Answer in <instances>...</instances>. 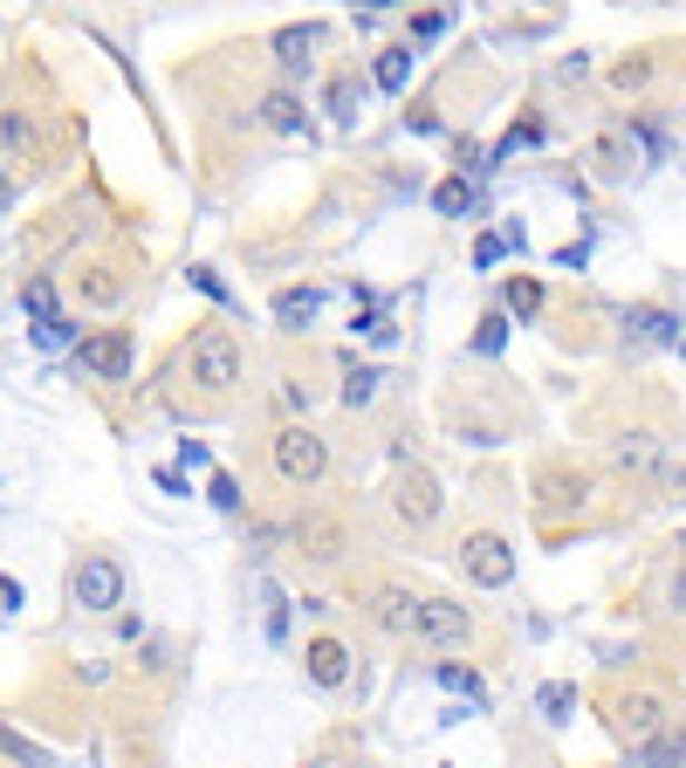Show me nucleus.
I'll use <instances>...</instances> for the list:
<instances>
[{"label":"nucleus","instance_id":"nucleus-1","mask_svg":"<svg viewBox=\"0 0 686 768\" xmlns=\"http://www.w3.org/2000/svg\"><path fill=\"white\" fill-rule=\"evenodd\" d=\"M322 467H330V447H322L309 426H281V432H275V473L289 480V488L322 480Z\"/></svg>","mask_w":686,"mask_h":768},{"label":"nucleus","instance_id":"nucleus-2","mask_svg":"<svg viewBox=\"0 0 686 768\" xmlns=\"http://www.w3.org/2000/svg\"><path fill=\"white\" fill-rule=\"evenodd\" d=\"M192 378L207 391H233L240 385V343L227 330H192Z\"/></svg>","mask_w":686,"mask_h":768},{"label":"nucleus","instance_id":"nucleus-3","mask_svg":"<svg viewBox=\"0 0 686 768\" xmlns=\"http://www.w3.org/2000/svg\"><path fill=\"white\" fill-rule=\"evenodd\" d=\"M69 590H76L83 611H117V604H125V570H117L110 556H90V562H76Z\"/></svg>","mask_w":686,"mask_h":768},{"label":"nucleus","instance_id":"nucleus-4","mask_svg":"<svg viewBox=\"0 0 686 768\" xmlns=\"http://www.w3.org/2000/svg\"><path fill=\"white\" fill-rule=\"evenodd\" d=\"M460 562H467V577H474V584H488V590H501V584L515 577V556H508V542H501L495 529L467 536V542H460Z\"/></svg>","mask_w":686,"mask_h":768},{"label":"nucleus","instance_id":"nucleus-5","mask_svg":"<svg viewBox=\"0 0 686 768\" xmlns=\"http://www.w3.org/2000/svg\"><path fill=\"white\" fill-rule=\"evenodd\" d=\"M467 631H474L467 604H447V597H419V625H412V638H426V645H467Z\"/></svg>","mask_w":686,"mask_h":768},{"label":"nucleus","instance_id":"nucleus-6","mask_svg":"<svg viewBox=\"0 0 686 768\" xmlns=\"http://www.w3.org/2000/svg\"><path fill=\"white\" fill-rule=\"evenodd\" d=\"M391 508L406 515L412 529H426V521L439 515V488H433V473H426V467H406V473L391 480Z\"/></svg>","mask_w":686,"mask_h":768},{"label":"nucleus","instance_id":"nucleus-7","mask_svg":"<svg viewBox=\"0 0 686 768\" xmlns=\"http://www.w3.org/2000/svg\"><path fill=\"white\" fill-rule=\"evenodd\" d=\"M76 363H83L90 378H125V371H131V337H125V330H97V337H83Z\"/></svg>","mask_w":686,"mask_h":768},{"label":"nucleus","instance_id":"nucleus-8","mask_svg":"<svg viewBox=\"0 0 686 768\" xmlns=\"http://www.w3.org/2000/svg\"><path fill=\"white\" fill-rule=\"evenodd\" d=\"M612 727H618L625 741H653V727H659V694H653V686L618 694V700H612Z\"/></svg>","mask_w":686,"mask_h":768},{"label":"nucleus","instance_id":"nucleus-9","mask_svg":"<svg viewBox=\"0 0 686 768\" xmlns=\"http://www.w3.org/2000/svg\"><path fill=\"white\" fill-rule=\"evenodd\" d=\"M371 625L378 631H391V638H412V625H419V597L412 590H371Z\"/></svg>","mask_w":686,"mask_h":768},{"label":"nucleus","instance_id":"nucleus-10","mask_svg":"<svg viewBox=\"0 0 686 768\" xmlns=\"http://www.w3.org/2000/svg\"><path fill=\"white\" fill-rule=\"evenodd\" d=\"M302 659H309V679H316V686H344V679H350V652H344L337 638H316Z\"/></svg>","mask_w":686,"mask_h":768},{"label":"nucleus","instance_id":"nucleus-11","mask_svg":"<svg viewBox=\"0 0 686 768\" xmlns=\"http://www.w3.org/2000/svg\"><path fill=\"white\" fill-rule=\"evenodd\" d=\"M584 495H590L584 473H577V480H570V473H549V480H543V515H570V508H584Z\"/></svg>","mask_w":686,"mask_h":768},{"label":"nucleus","instance_id":"nucleus-12","mask_svg":"<svg viewBox=\"0 0 686 768\" xmlns=\"http://www.w3.org/2000/svg\"><path fill=\"white\" fill-rule=\"evenodd\" d=\"M316 309H322L316 289H281V296H275V322H281V330H302V322H316Z\"/></svg>","mask_w":686,"mask_h":768},{"label":"nucleus","instance_id":"nucleus-13","mask_svg":"<svg viewBox=\"0 0 686 768\" xmlns=\"http://www.w3.org/2000/svg\"><path fill=\"white\" fill-rule=\"evenodd\" d=\"M316 42H322L316 28H281V34H275V62H281V69H302Z\"/></svg>","mask_w":686,"mask_h":768},{"label":"nucleus","instance_id":"nucleus-14","mask_svg":"<svg viewBox=\"0 0 686 768\" xmlns=\"http://www.w3.org/2000/svg\"><path fill=\"white\" fill-rule=\"evenodd\" d=\"M625 330H638V343H673V316L666 309H632Z\"/></svg>","mask_w":686,"mask_h":768},{"label":"nucleus","instance_id":"nucleus-15","mask_svg":"<svg viewBox=\"0 0 686 768\" xmlns=\"http://www.w3.org/2000/svg\"><path fill=\"white\" fill-rule=\"evenodd\" d=\"M371 398H378V371H371V363H350V371H344V406L357 412V406H371Z\"/></svg>","mask_w":686,"mask_h":768},{"label":"nucleus","instance_id":"nucleus-16","mask_svg":"<svg viewBox=\"0 0 686 768\" xmlns=\"http://www.w3.org/2000/svg\"><path fill=\"white\" fill-rule=\"evenodd\" d=\"M412 83V49H385L378 56V90H406Z\"/></svg>","mask_w":686,"mask_h":768},{"label":"nucleus","instance_id":"nucleus-17","mask_svg":"<svg viewBox=\"0 0 686 768\" xmlns=\"http://www.w3.org/2000/svg\"><path fill=\"white\" fill-rule=\"evenodd\" d=\"M261 117H268V124H275V131H302V103H296L289 90H275V97L261 103Z\"/></svg>","mask_w":686,"mask_h":768},{"label":"nucleus","instance_id":"nucleus-18","mask_svg":"<svg viewBox=\"0 0 686 768\" xmlns=\"http://www.w3.org/2000/svg\"><path fill=\"white\" fill-rule=\"evenodd\" d=\"M0 755H14L21 768H49V755H42V748H34L28 735H14V727H0Z\"/></svg>","mask_w":686,"mask_h":768},{"label":"nucleus","instance_id":"nucleus-19","mask_svg":"<svg viewBox=\"0 0 686 768\" xmlns=\"http://www.w3.org/2000/svg\"><path fill=\"white\" fill-rule=\"evenodd\" d=\"M433 207H439V213H447V220H460V213L474 207V192H467V179H447V186H439V192H433Z\"/></svg>","mask_w":686,"mask_h":768},{"label":"nucleus","instance_id":"nucleus-20","mask_svg":"<svg viewBox=\"0 0 686 768\" xmlns=\"http://www.w3.org/2000/svg\"><path fill=\"white\" fill-rule=\"evenodd\" d=\"M653 460H659V439L653 432H632L625 447H618V467H653Z\"/></svg>","mask_w":686,"mask_h":768},{"label":"nucleus","instance_id":"nucleus-21","mask_svg":"<svg viewBox=\"0 0 686 768\" xmlns=\"http://www.w3.org/2000/svg\"><path fill=\"white\" fill-rule=\"evenodd\" d=\"M439 686H447V694H467L474 707H488V694H480V679H474V672H460V666H439Z\"/></svg>","mask_w":686,"mask_h":768},{"label":"nucleus","instance_id":"nucleus-22","mask_svg":"<svg viewBox=\"0 0 686 768\" xmlns=\"http://www.w3.org/2000/svg\"><path fill=\"white\" fill-rule=\"evenodd\" d=\"M302 542L309 556H337V521H302Z\"/></svg>","mask_w":686,"mask_h":768},{"label":"nucleus","instance_id":"nucleus-23","mask_svg":"<svg viewBox=\"0 0 686 768\" xmlns=\"http://www.w3.org/2000/svg\"><path fill=\"white\" fill-rule=\"evenodd\" d=\"M679 761H686L679 741H645V755H638V768H679Z\"/></svg>","mask_w":686,"mask_h":768},{"label":"nucleus","instance_id":"nucleus-24","mask_svg":"<svg viewBox=\"0 0 686 768\" xmlns=\"http://www.w3.org/2000/svg\"><path fill=\"white\" fill-rule=\"evenodd\" d=\"M21 302H28L34 322H56V289H49V281H28V296H21Z\"/></svg>","mask_w":686,"mask_h":768},{"label":"nucleus","instance_id":"nucleus-25","mask_svg":"<svg viewBox=\"0 0 686 768\" xmlns=\"http://www.w3.org/2000/svg\"><path fill=\"white\" fill-rule=\"evenodd\" d=\"M508 309H515V316H536V309H543V289H536V281H508Z\"/></svg>","mask_w":686,"mask_h":768},{"label":"nucleus","instance_id":"nucleus-26","mask_svg":"<svg viewBox=\"0 0 686 768\" xmlns=\"http://www.w3.org/2000/svg\"><path fill=\"white\" fill-rule=\"evenodd\" d=\"M501 343H508V322H501V316H488V322L474 330V350H480V357H495Z\"/></svg>","mask_w":686,"mask_h":768},{"label":"nucleus","instance_id":"nucleus-27","mask_svg":"<svg viewBox=\"0 0 686 768\" xmlns=\"http://www.w3.org/2000/svg\"><path fill=\"white\" fill-rule=\"evenodd\" d=\"M536 700H543V714H549V720H570V707H577V694H570V686H543Z\"/></svg>","mask_w":686,"mask_h":768},{"label":"nucleus","instance_id":"nucleus-28","mask_svg":"<svg viewBox=\"0 0 686 768\" xmlns=\"http://www.w3.org/2000/svg\"><path fill=\"white\" fill-rule=\"evenodd\" d=\"M330 103H337V117L350 124V117H357V103H365V83H337V90H330Z\"/></svg>","mask_w":686,"mask_h":768},{"label":"nucleus","instance_id":"nucleus-29","mask_svg":"<svg viewBox=\"0 0 686 768\" xmlns=\"http://www.w3.org/2000/svg\"><path fill=\"white\" fill-rule=\"evenodd\" d=\"M536 138H543V124H515V131L501 138V151H495V158H515L521 144H536Z\"/></svg>","mask_w":686,"mask_h":768},{"label":"nucleus","instance_id":"nucleus-30","mask_svg":"<svg viewBox=\"0 0 686 768\" xmlns=\"http://www.w3.org/2000/svg\"><path fill=\"white\" fill-rule=\"evenodd\" d=\"M69 337H76V330H69V322H62V316H56V322H42V330H34V343H42V350H62Z\"/></svg>","mask_w":686,"mask_h":768},{"label":"nucleus","instance_id":"nucleus-31","mask_svg":"<svg viewBox=\"0 0 686 768\" xmlns=\"http://www.w3.org/2000/svg\"><path fill=\"white\" fill-rule=\"evenodd\" d=\"M213 508H227V515L240 508V488H233V480H227V473H213Z\"/></svg>","mask_w":686,"mask_h":768},{"label":"nucleus","instance_id":"nucleus-32","mask_svg":"<svg viewBox=\"0 0 686 768\" xmlns=\"http://www.w3.org/2000/svg\"><path fill=\"white\" fill-rule=\"evenodd\" d=\"M474 261H480V268H495V261H501V240H495V233H480V240H474Z\"/></svg>","mask_w":686,"mask_h":768},{"label":"nucleus","instance_id":"nucleus-33","mask_svg":"<svg viewBox=\"0 0 686 768\" xmlns=\"http://www.w3.org/2000/svg\"><path fill=\"white\" fill-rule=\"evenodd\" d=\"M439 28H447V8H433V14H419V28H412V34H419V42H433V34H439Z\"/></svg>","mask_w":686,"mask_h":768},{"label":"nucleus","instance_id":"nucleus-34","mask_svg":"<svg viewBox=\"0 0 686 768\" xmlns=\"http://www.w3.org/2000/svg\"><path fill=\"white\" fill-rule=\"evenodd\" d=\"M673 604H686V577H679V584H673Z\"/></svg>","mask_w":686,"mask_h":768},{"label":"nucleus","instance_id":"nucleus-35","mask_svg":"<svg viewBox=\"0 0 686 768\" xmlns=\"http://www.w3.org/2000/svg\"><path fill=\"white\" fill-rule=\"evenodd\" d=\"M371 8H398V0H371Z\"/></svg>","mask_w":686,"mask_h":768}]
</instances>
